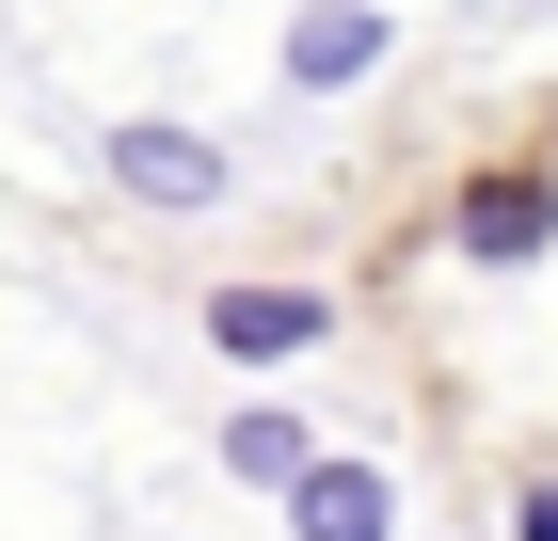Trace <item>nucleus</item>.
I'll use <instances>...</instances> for the list:
<instances>
[{"mask_svg":"<svg viewBox=\"0 0 558 541\" xmlns=\"http://www.w3.org/2000/svg\"><path fill=\"white\" fill-rule=\"evenodd\" d=\"M288 526L303 541H399V478H384V462H303V478H288Z\"/></svg>","mask_w":558,"mask_h":541,"instance_id":"2","label":"nucleus"},{"mask_svg":"<svg viewBox=\"0 0 558 541\" xmlns=\"http://www.w3.org/2000/svg\"><path fill=\"white\" fill-rule=\"evenodd\" d=\"M112 175L144 208H223V144H192V127H112Z\"/></svg>","mask_w":558,"mask_h":541,"instance_id":"5","label":"nucleus"},{"mask_svg":"<svg viewBox=\"0 0 558 541\" xmlns=\"http://www.w3.org/2000/svg\"><path fill=\"white\" fill-rule=\"evenodd\" d=\"M367 64H384V0H303L288 16V81L303 96H351Z\"/></svg>","mask_w":558,"mask_h":541,"instance_id":"3","label":"nucleus"},{"mask_svg":"<svg viewBox=\"0 0 558 541\" xmlns=\"http://www.w3.org/2000/svg\"><path fill=\"white\" fill-rule=\"evenodd\" d=\"M543 239H558V175H478L463 192V255L478 271H526Z\"/></svg>","mask_w":558,"mask_h":541,"instance_id":"4","label":"nucleus"},{"mask_svg":"<svg viewBox=\"0 0 558 541\" xmlns=\"http://www.w3.org/2000/svg\"><path fill=\"white\" fill-rule=\"evenodd\" d=\"M319 334H336L319 287H208V351L223 367H288V351H319Z\"/></svg>","mask_w":558,"mask_h":541,"instance_id":"1","label":"nucleus"},{"mask_svg":"<svg viewBox=\"0 0 558 541\" xmlns=\"http://www.w3.org/2000/svg\"><path fill=\"white\" fill-rule=\"evenodd\" d=\"M526 541H558V478H543V494H526Z\"/></svg>","mask_w":558,"mask_h":541,"instance_id":"7","label":"nucleus"},{"mask_svg":"<svg viewBox=\"0 0 558 541\" xmlns=\"http://www.w3.org/2000/svg\"><path fill=\"white\" fill-rule=\"evenodd\" d=\"M303 462H319V446H303V415H240V430H223V478H256V494H288Z\"/></svg>","mask_w":558,"mask_h":541,"instance_id":"6","label":"nucleus"}]
</instances>
